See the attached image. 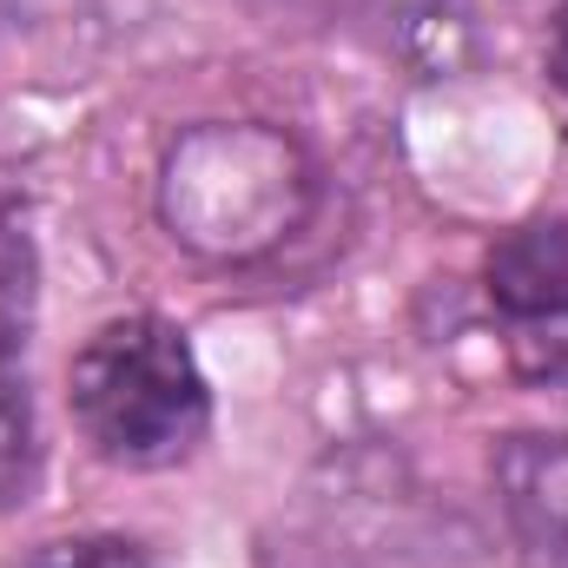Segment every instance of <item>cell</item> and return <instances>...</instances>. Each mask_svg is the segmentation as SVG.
Here are the masks:
<instances>
[{
  "instance_id": "obj_1",
  "label": "cell",
  "mask_w": 568,
  "mask_h": 568,
  "mask_svg": "<svg viewBox=\"0 0 568 568\" xmlns=\"http://www.w3.org/2000/svg\"><path fill=\"white\" fill-rule=\"evenodd\" d=\"M67 410L93 443V456L120 469H165L199 449L212 424V390L179 324L113 317L73 351Z\"/></svg>"
},
{
  "instance_id": "obj_2",
  "label": "cell",
  "mask_w": 568,
  "mask_h": 568,
  "mask_svg": "<svg viewBox=\"0 0 568 568\" xmlns=\"http://www.w3.org/2000/svg\"><path fill=\"white\" fill-rule=\"evenodd\" d=\"M311 159L278 126H192L165 152L159 212L205 258H265L311 212Z\"/></svg>"
},
{
  "instance_id": "obj_3",
  "label": "cell",
  "mask_w": 568,
  "mask_h": 568,
  "mask_svg": "<svg viewBox=\"0 0 568 568\" xmlns=\"http://www.w3.org/2000/svg\"><path fill=\"white\" fill-rule=\"evenodd\" d=\"M496 496L529 568H568V436H503Z\"/></svg>"
},
{
  "instance_id": "obj_4",
  "label": "cell",
  "mask_w": 568,
  "mask_h": 568,
  "mask_svg": "<svg viewBox=\"0 0 568 568\" xmlns=\"http://www.w3.org/2000/svg\"><path fill=\"white\" fill-rule=\"evenodd\" d=\"M27 317H33V252H27V239L0 232V509H13L27 496L33 463H40L33 397H27V371H20Z\"/></svg>"
},
{
  "instance_id": "obj_5",
  "label": "cell",
  "mask_w": 568,
  "mask_h": 568,
  "mask_svg": "<svg viewBox=\"0 0 568 568\" xmlns=\"http://www.w3.org/2000/svg\"><path fill=\"white\" fill-rule=\"evenodd\" d=\"M489 304L529 337L542 324H568V219L516 225L489 245Z\"/></svg>"
},
{
  "instance_id": "obj_6",
  "label": "cell",
  "mask_w": 568,
  "mask_h": 568,
  "mask_svg": "<svg viewBox=\"0 0 568 568\" xmlns=\"http://www.w3.org/2000/svg\"><path fill=\"white\" fill-rule=\"evenodd\" d=\"M27 568H152V562L126 536H67V542H47Z\"/></svg>"
},
{
  "instance_id": "obj_7",
  "label": "cell",
  "mask_w": 568,
  "mask_h": 568,
  "mask_svg": "<svg viewBox=\"0 0 568 568\" xmlns=\"http://www.w3.org/2000/svg\"><path fill=\"white\" fill-rule=\"evenodd\" d=\"M549 80H556V93L568 100V7L556 13V27H549Z\"/></svg>"
}]
</instances>
